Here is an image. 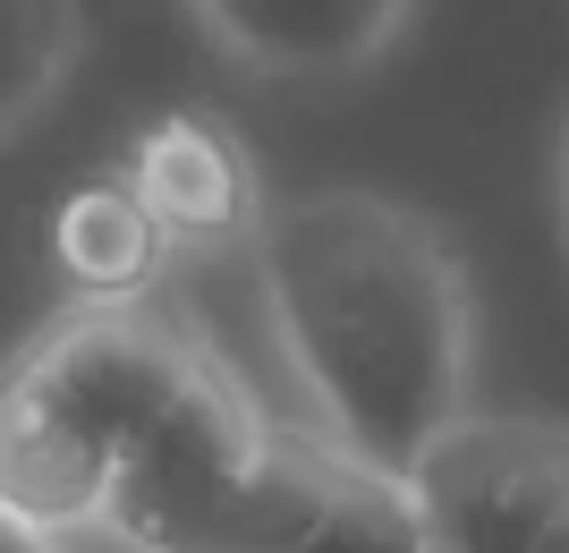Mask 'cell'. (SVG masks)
<instances>
[{
	"label": "cell",
	"mask_w": 569,
	"mask_h": 553,
	"mask_svg": "<svg viewBox=\"0 0 569 553\" xmlns=\"http://www.w3.org/2000/svg\"><path fill=\"white\" fill-rule=\"evenodd\" d=\"M0 553H34V536H18V529H0Z\"/></svg>",
	"instance_id": "8fae6325"
},
{
	"label": "cell",
	"mask_w": 569,
	"mask_h": 553,
	"mask_svg": "<svg viewBox=\"0 0 569 553\" xmlns=\"http://www.w3.org/2000/svg\"><path fill=\"white\" fill-rule=\"evenodd\" d=\"M60 256H69L77 282L128 289L144 273V256H153V214H144L128 188H86L69 214H60Z\"/></svg>",
	"instance_id": "8992f818"
},
{
	"label": "cell",
	"mask_w": 569,
	"mask_h": 553,
	"mask_svg": "<svg viewBox=\"0 0 569 553\" xmlns=\"http://www.w3.org/2000/svg\"><path fill=\"white\" fill-rule=\"evenodd\" d=\"M349 468L272 443L230 384L196 375L111 477V520L144 553H289L332 511Z\"/></svg>",
	"instance_id": "3957f363"
},
{
	"label": "cell",
	"mask_w": 569,
	"mask_h": 553,
	"mask_svg": "<svg viewBox=\"0 0 569 553\" xmlns=\"http://www.w3.org/2000/svg\"><path fill=\"white\" fill-rule=\"evenodd\" d=\"M69 60V0H0V128L34 111Z\"/></svg>",
	"instance_id": "ba28073f"
},
{
	"label": "cell",
	"mask_w": 569,
	"mask_h": 553,
	"mask_svg": "<svg viewBox=\"0 0 569 553\" xmlns=\"http://www.w3.org/2000/svg\"><path fill=\"white\" fill-rule=\"evenodd\" d=\"M204 26L238 60L281 77H315V69H357L400 34L408 0H196Z\"/></svg>",
	"instance_id": "5b68a950"
},
{
	"label": "cell",
	"mask_w": 569,
	"mask_h": 553,
	"mask_svg": "<svg viewBox=\"0 0 569 553\" xmlns=\"http://www.w3.org/2000/svg\"><path fill=\"white\" fill-rule=\"evenodd\" d=\"M527 553H569V511H561V520H552V529L536 536V545H527Z\"/></svg>",
	"instance_id": "30bf717a"
},
{
	"label": "cell",
	"mask_w": 569,
	"mask_h": 553,
	"mask_svg": "<svg viewBox=\"0 0 569 553\" xmlns=\"http://www.w3.org/2000/svg\"><path fill=\"white\" fill-rule=\"evenodd\" d=\"M238 196V162L221 154V137L204 128H170L153 154H144V214H170V221H221Z\"/></svg>",
	"instance_id": "52a82bcc"
},
{
	"label": "cell",
	"mask_w": 569,
	"mask_h": 553,
	"mask_svg": "<svg viewBox=\"0 0 569 553\" xmlns=\"http://www.w3.org/2000/svg\"><path fill=\"white\" fill-rule=\"evenodd\" d=\"M400 503L433 553H527L569 511V443L536 426H451Z\"/></svg>",
	"instance_id": "277c9868"
},
{
	"label": "cell",
	"mask_w": 569,
	"mask_h": 553,
	"mask_svg": "<svg viewBox=\"0 0 569 553\" xmlns=\"http://www.w3.org/2000/svg\"><path fill=\"white\" fill-rule=\"evenodd\" d=\"M256 265L349 477L408 485L468 392V282L451 247L382 196L315 188L263 214Z\"/></svg>",
	"instance_id": "6da1fadb"
},
{
	"label": "cell",
	"mask_w": 569,
	"mask_h": 553,
	"mask_svg": "<svg viewBox=\"0 0 569 553\" xmlns=\"http://www.w3.org/2000/svg\"><path fill=\"white\" fill-rule=\"evenodd\" d=\"M196 375L204 358H188V340L153 315L94 307L60 324L0 384V529L43 536L102 520L111 477Z\"/></svg>",
	"instance_id": "7a4b0ae2"
},
{
	"label": "cell",
	"mask_w": 569,
	"mask_h": 553,
	"mask_svg": "<svg viewBox=\"0 0 569 553\" xmlns=\"http://www.w3.org/2000/svg\"><path fill=\"white\" fill-rule=\"evenodd\" d=\"M289 553H433V545L417 536V520H408V503H400V485L349 477V485L332 494V511H323V520H315Z\"/></svg>",
	"instance_id": "9c48e42d"
}]
</instances>
